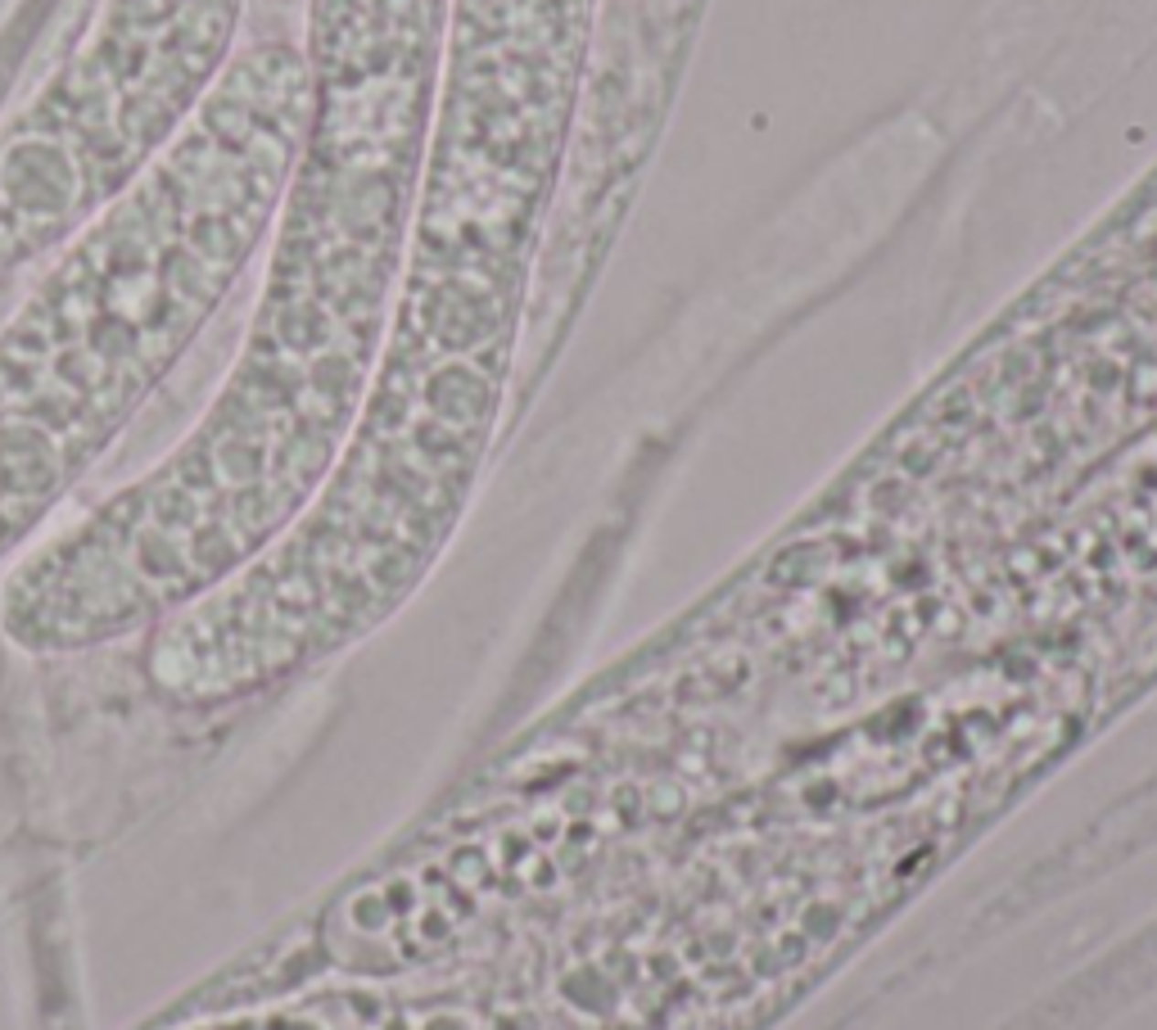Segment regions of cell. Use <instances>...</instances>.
I'll return each mask as SVG.
<instances>
[{"label":"cell","mask_w":1157,"mask_h":1030,"mask_svg":"<svg viewBox=\"0 0 1157 1030\" xmlns=\"http://www.w3.org/2000/svg\"><path fill=\"white\" fill-rule=\"evenodd\" d=\"M304 127V55L240 41L155 163L0 326V565L55 515L262 258Z\"/></svg>","instance_id":"1"},{"label":"cell","mask_w":1157,"mask_h":1030,"mask_svg":"<svg viewBox=\"0 0 1157 1030\" xmlns=\"http://www.w3.org/2000/svg\"><path fill=\"white\" fill-rule=\"evenodd\" d=\"M597 0H453L434 141L484 167L561 158Z\"/></svg>","instance_id":"2"}]
</instances>
